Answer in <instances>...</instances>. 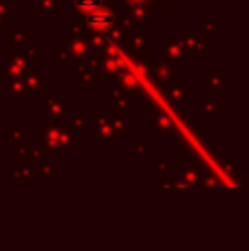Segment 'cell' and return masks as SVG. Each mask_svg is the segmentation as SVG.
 <instances>
[{
	"mask_svg": "<svg viewBox=\"0 0 249 251\" xmlns=\"http://www.w3.org/2000/svg\"><path fill=\"white\" fill-rule=\"evenodd\" d=\"M89 23L92 24L94 27H97V29H104V27L110 26L111 16H110V12H108L106 9H101V7H97V9H94V10H91V12H89Z\"/></svg>",
	"mask_w": 249,
	"mask_h": 251,
	"instance_id": "cell-1",
	"label": "cell"
}]
</instances>
